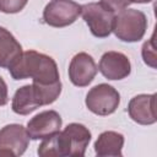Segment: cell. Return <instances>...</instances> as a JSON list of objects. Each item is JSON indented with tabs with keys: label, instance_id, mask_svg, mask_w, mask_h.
<instances>
[{
	"label": "cell",
	"instance_id": "cell-2",
	"mask_svg": "<svg viewBox=\"0 0 157 157\" xmlns=\"http://www.w3.org/2000/svg\"><path fill=\"white\" fill-rule=\"evenodd\" d=\"M61 92V82L58 81L50 85L33 82L20 87L12 98V110L20 115H27L38 107L50 104L56 101Z\"/></svg>",
	"mask_w": 157,
	"mask_h": 157
},
{
	"label": "cell",
	"instance_id": "cell-18",
	"mask_svg": "<svg viewBox=\"0 0 157 157\" xmlns=\"http://www.w3.org/2000/svg\"><path fill=\"white\" fill-rule=\"evenodd\" d=\"M101 4L105 9L110 10L112 12L115 13V12H119V11L126 9L131 2L129 0H101Z\"/></svg>",
	"mask_w": 157,
	"mask_h": 157
},
{
	"label": "cell",
	"instance_id": "cell-6",
	"mask_svg": "<svg viewBox=\"0 0 157 157\" xmlns=\"http://www.w3.org/2000/svg\"><path fill=\"white\" fill-rule=\"evenodd\" d=\"M81 15V5L72 0H53L43 11V20L52 27H65Z\"/></svg>",
	"mask_w": 157,
	"mask_h": 157
},
{
	"label": "cell",
	"instance_id": "cell-13",
	"mask_svg": "<svg viewBox=\"0 0 157 157\" xmlns=\"http://www.w3.org/2000/svg\"><path fill=\"white\" fill-rule=\"evenodd\" d=\"M22 55V47L4 27H0V67H11Z\"/></svg>",
	"mask_w": 157,
	"mask_h": 157
},
{
	"label": "cell",
	"instance_id": "cell-4",
	"mask_svg": "<svg viewBox=\"0 0 157 157\" xmlns=\"http://www.w3.org/2000/svg\"><path fill=\"white\" fill-rule=\"evenodd\" d=\"M86 107L97 115L114 113L120 103L119 92L108 83H99L92 87L86 96Z\"/></svg>",
	"mask_w": 157,
	"mask_h": 157
},
{
	"label": "cell",
	"instance_id": "cell-15",
	"mask_svg": "<svg viewBox=\"0 0 157 157\" xmlns=\"http://www.w3.org/2000/svg\"><path fill=\"white\" fill-rule=\"evenodd\" d=\"M64 131L69 135L70 142H71V153L70 156H83L86 152V148L91 141V132L90 130L78 123H71L69 124Z\"/></svg>",
	"mask_w": 157,
	"mask_h": 157
},
{
	"label": "cell",
	"instance_id": "cell-3",
	"mask_svg": "<svg viewBox=\"0 0 157 157\" xmlns=\"http://www.w3.org/2000/svg\"><path fill=\"white\" fill-rule=\"evenodd\" d=\"M146 29L147 18L140 10L124 9L114 16L112 32L123 42H139L145 36Z\"/></svg>",
	"mask_w": 157,
	"mask_h": 157
},
{
	"label": "cell",
	"instance_id": "cell-8",
	"mask_svg": "<svg viewBox=\"0 0 157 157\" xmlns=\"http://www.w3.org/2000/svg\"><path fill=\"white\" fill-rule=\"evenodd\" d=\"M63 120L58 112L45 110L33 117L27 124V132L32 140H43L58 132Z\"/></svg>",
	"mask_w": 157,
	"mask_h": 157
},
{
	"label": "cell",
	"instance_id": "cell-9",
	"mask_svg": "<svg viewBox=\"0 0 157 157\" xmlns=\"http://www.w3.org/2000/svg\"><path fill=\"white\" fill-rule=\"evenodd\" d=\"M96 74V63L87 53H78L71 59L69 65V78L75 86H88L93 81Z\"/></svg>",
	"mask_w": 157,
	"mask_h": 157
},
{
	"label": "cell",
	"instance_id": "cell-11",
	"mask_svg": "<svg viewBox=\"0 0 157 157\" xmlns=\"http://www.w3.org/2000/svg\"><path fill=\"white\" fill-rule=\"evenodd\" d=\"M130 118L141 125H151L157 120L156 94H139L131 98L128 105Z\"/></svg>",
	"mask_w": 157,
	"mask_h": 157
},
{
	"label": "cell",
	"instance_id": "cell-19",
	"mask_svg": "<svg viewBox=\"0 0 157 157\" xmlns=\"http://www.w3.org/2000/svg\"><path fill=\"white\" fill-rule=\"evenodd\" d=\"M9 102V94H7V86L4 78L0 76V107L5 105Z\"/></svg>",
	"mask_w": 157,
	"mask_h": 157
},
{
	"label": "cell",
	"instance_id": "cell-20",
	"mask_svg": "<svg viewBox=\"0 0 157 157\" xmlns=\"http://www.w3.org/2000/svg\"><path fill=\"white\" fill-rule=\"evenodd\" d=\"M130 2H137V4H147V2H150V1H152V0H129Z\"/></svg>",
	"mask_w": 157,
	"mask_h": 157
},
{
	"label": "cell",
	"instance_id": "cell-10",
	"mask_svg": "<svg viewBox=\"0 0 157 157\" xmlns=\"http://www.w3.org/2000/svg\"><path fill=\"white\" fill-rule=\"evenodd\" d=\"M98 70L108 80H123L131 71V64L128 56L119 52H107L102 55Z\"/></svg>",
	"mask_w": 157,
	"mask_h": 157
},
{
	"label": "cell",
	"instance_id": "cell-16",
	"mask_svg": "<svg viewBox=\"0 0 157 157\" xmlns=\"http://www.w3.org/2000/svg\"><path fill=\"white\" fill-rule=\"evenodd\" d=\"M142 58L145 64H147L148 66H151L152 69L156 67V44H155V33L152 34V37L145 42V44L142 45Z\"/></svg>",
	"mask_w": 157,
	"mask_h": 157
},
{
	"label": "cell",
	"instance_id": "cell-5",
	"mask_svg": "<svg viewBox=\"0 0 157 157\" xmlns=\"http://www.w3.org/2000/svg\"><path fill=\"white\" fill-rule=\"evenodd\" d=\"M81 15L94 37L104 38L112 33L115 13L105 9L101 2L81 5Z\"/></svg>",
	"mask_w": 157,
	"mask_h": 157
},
{
	"label": "cell",
	"instance_id": "cell-17",
	"mask_svg": "<svg viewBox=\"0 0 157 157\" xmlns=\"http://www.w3.org/2000/svg\"><path fill=\"white\" fill-rule=\"evenodd\" d=\"M28 0H0V11L4 13H16L20 12Z\"/></svg>",
	"mask_w": 157,
	"mask_h": 157
},
{
	"label": "cell",
	"instance_id": "cell-12",
	"mask_svg": "<svg viewBox=\"0 0 157 157\" xmlns=\"http://www.w3.org/2000/svg\"><path fill=\"white\" fill-rule=\"evenodd\" d=\"M37 153L40 157H63L70 156L71 153V142L70 137L65 131H58L52 136L43 139V142L39 145Z\"/></svg>",
	"mask_w": 157,
	"mask_h": 157
},
{
	"label": "cell",
	"instance_id": "cell-14",
	"mask_svg": "<svg viewBox=\"0 0 157 157\" xmlns=\"http://www.w3.org/2000/svg\"><path fill=\"white\" fill-rule=\"evenodd\" d=\"M124 136L117 131L102 132L94 142V151L99 157L121 156Z\"/></svg>",
	"mask_w": 157,
	"mask_h": 157
},
{
	"label": "cell",
	"instance_id": "cell-1",
	"mask_svg": "<svg viewBox=\"0 0 157 157\" xmlns=\"http://www.w3.org/2000/svg\"><path fill=\"white\" fill-rule=\"evenodd\" d=\"M9 71L13 80L32 78L33 82L42 85L60 81L59 70L54 59L36 50L22 53L20 59L9 67Z\"/></svg>",
	"mask_w": 157,
	"mask_h": 157
},
{
	"label": "cell",
	"instance_id": "cell-7",
	"mask_svg": "<svg viewBox=\"0 0 157 157\" xmlns=\"http://www.w3.org/2000/svg\"><path fill=\"white\" fill-rule=\"evenodd\" d=\"M29 136L20 124H9L0 130V157H16L25 153Z\"/></svg>",
	"mask_w": 157,
	"mask_h": 157
}]
</instances>
